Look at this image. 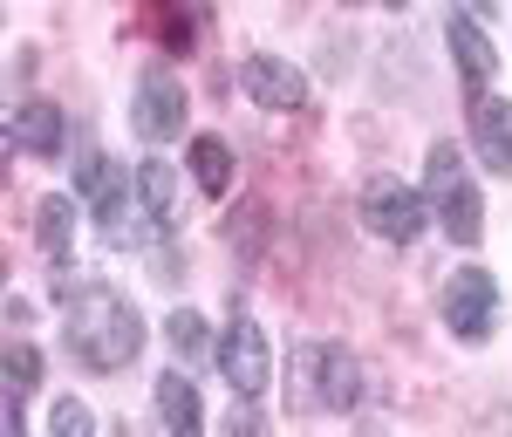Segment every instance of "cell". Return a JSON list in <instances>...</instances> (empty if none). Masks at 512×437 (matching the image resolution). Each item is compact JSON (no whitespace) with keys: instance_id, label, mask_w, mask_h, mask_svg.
I'll use <instances>...</instances> for the list:
<instances>
[{"instance_id":"1","label":"cell","mask_w":512,"mask_h":437,"mask_svg":"<svg viewBox=\"0 0 512 437\" xmlns=\"http://www.w3.org/2000/svg\"><path fill=\"white\" fill-rule=\"evenodd\" d=\"M137 349H144V315L123 301L117 287H82L69 301V356L82 369H96V376L130 369Z\"/></svg>"},{"instance_id":"2","label":"cell","mask_w":512,"mask_h":437,"mask_svg":"<svg viewBox=\"0 0 512 437\" xmlns=\"http://www.w3.org/2000/svg\"><path fill=\"white\" fill-rule=\"evenodd\" d=\"M362 397V369L349 349H328V342H301L294 349V376H287V410L308 417V410H349Z\"/></svg>"},{"instance_id":"3","label":"cell","mask_w":512,"mask_h":437,"mask_svg":"<svg viewBox=\"0 0 512 437\" xmlns=\"http://www.w3.org/2000/svg\"><path fill=\"white\" fill-rule=\"evenodd\" d=\"M424 199H431V212L444 219V233L458 239V246H472V239H478V226H485V205H478L472 178H465L458 144H431V164H424Z\"/></svg>"},{"instance_id":"4","label":"cell","mask_w":512,"mask_h":437,"mask_svg":"<svg viewBox=\"0 0 512 437\" xmlns=\"http://www.w3.org/2000/svg\"><path fill=\"white\" fill-rule=\"evenodd\" d=\"M444 328L458 335V342H485L492 328H499V280L485 274V267H458V274L444 280Z\"/></svg>"},{"instance_id":"5","label":"cell","mask_w":512,"mask_h":437,"mask_svg":"<svg viewBox=\"0 0 512 437\" xmlns=\"http://www.w3.org/2000/svg\"><path fill=\"white\" fill-rule=\"evenodd\" d=\"M362 219H369V233H376V239L410 246V239L424 233V219H437V212H431L424 192H410V185H396V178H369V192H362Z\"/></svg>"},{"instance_id":"6","label":"cell","mask_w":512,"mask_h":437,"mask_svg":"<svg viewBox=\"0 0 512 437\" xmlns=\"http://www.w3.org/2000/svg\"><path fill=\"white\" fill-rule=\"evenodd\" d=\"M219 369H226V383L239 397H260L274 383V349H267V328L253 315H233V328L219 335Z\"/></svg>"},{"instance_id":"7","label":"cell","mask_w":512,"mask_h":437,"mask_svg":"<svg viewBox=\"0 0 512 437\" xmlns=\"http://www.w3.org/2000/svg\"><path fill=\"white\" fill-rule=\"evenodd\" d=\"M239 89H246L260 110H301V103H308V76H301L294 62H280V55H246Z\"/></svg>"},{"instance_id":"8","label":"cell","mask_w":512,"mask_h":437,"mask_svg":"<svg viewBox=\"0 0 512 437\" xmlns=\"http://www.w3.org/2000/svg\"><path fill=\"white\" fill-rule=\"evenodd\" d=\"M130 123H137L144 144H171V137L185 130V89L171 76H144L137 82V117Z\"/></svg>"},{"instance_id":"9","label":"cell","mask_w":512,"mask_h":437,"mask_svg":"<svg viewBox=\"0 0 512 437\" xmlns=\"http://www.w3.org/2000/svg\"><path fill=\"white\" fill-rule=\"evenodd\" d=\"M472 144L492 178H512V103L506 96H478L472 103Z\"/></svg>"},{"instance_id":"10","label":"cell","mask_w":512,"mask_h":437,"mask_svg":"<svg viewBox=\"0 0 512 437\" xmlns=\"http://www.w3.org/2000/svg\"><path fill=\"white\" fill-rule=\"evenodd\" d=\"M444 41H451V62H458V76L472 82V89H485V82L499 76V48H492V35L478 28L472 14H458V21L444 28Z\"/></svg>"},{"instance_id":"11","label":"cell","mask_w":512,"mask_h":437,"mask_svg":"<svg viewBox=\"0 0 512 437\" xmlns=\"http://www.w3.org/2000/svg\"><path fill=\"white\" fill-rule=\"evenodd\" d=\"M76 192L96 205V219H103V226L117 233V219H123V171H117V158L89 151V158L76 164Z\"/></svg>"},{"instance_id":"12","label":"cell","mask_w":512,"mask_h":437,"mask_svg":"<svg viewBox=\"0 0 512 437\" xmlns=\"http://www.w3.org/2000/svg\"><path fill=\"white\" fill-rule=\"evenodd\" d=\"M14 151H28V158H55L62 151V110L55 103H21L14 110Z\"/></svg>"},{"instance_id":"13","label":"cell","mask_w":512,"mask_h":437,"mask_svg":"<svg viewBox=\"0 0 512 437\" xmlns=\"http://www.w3.org/2000/svg\"><path fill=\"white\" fill-rule=\"evenodd\" d=\"M185 164H192V185L205 199H226V192H233V144H226V137H192Z\"/></svg>"},{"instance_id":"14","label":"cell","mask_w":512,"mask_h":437,"mask_svg":"<svg viewBox=\"0 0 512 437\" xmlns=\"http://www.w3.org/2000/svg\"><path fill=\"white\" fill-rule=\"evenodd\" d=\"M158 410H164V424H171L178 437L205 431V403H198V390L178 376V369H164V376H158Z\"/></svg>"},{"instance_id":"15","label":"cell","mask_w":512,"mask_h":437,"mask_svg":"<svg viewBox=\"0 0 512 437\" xmlns=\"http://www.w3.org/2000/svg\"><path fill=\"white\" fill-rule=\"evenodd\" d=\"M35 239L62 260L69 253V239H76V199L69 192H41V205H35Z\"/></svg>"},{"instance_id":"16","label":"cell","mask_w":512,"mask_h":437,"mask_svg":"<svg viewBox=\"0 0 512 437\" xmlns=\"http://www.w3.org/2000/svg\"><path fill=\"white\" fill-rule=\"evenodd\" d=\"M137 199H144V212H151V226H171V212H178V178H171L164 158L137 164Z\"/></svg>"},{"instance_id":"17","label":"cell","mask_w":512,"mask_h":437,"mask_svg":"<svg viewBox=\"0 0 512 437\" xmlns=\"http://www.w3.org/2000/svg\"><path fill=\"white\" fill-rule=\"evenodd\" d=\"M164 342L178 349V362H205L212 356V335H205V315H198V308H178V315L164 321Z\"/></svg>"},{"instance_id":"18","label":"cell","mask_w":512,"mask_h":437,"mask_svg":"<svg viewBox=\"0 0 512 437\" xmlns=\"http://www.w3.org/2000/svg\"><path fill=\"white\" fill-rule=\"evenodd\" d=\"M41 383V349L35 342H7V397L21 403Z\"/></svg>"},{"instance_id":"19","label":"cell","mask_w":512,"mask_h":437,"mask_svg":"<svg viewBox=\"0 0 512 437\" xmlns=\"http://www.w3.org/2000/svg\"><path fill=\"white\" fill-rule=\"evenodd\" d=\"M48 431H55V437H96V417H89L76 397H62L55 410H48Z\"/></svg>"},{"instance_id":"20","label":"cell","mask_w":512,"mask_h":437,"mask_svg":"<svg viewBox=\"0 0 512 437\" xmlns=\"http://www.w3.org/2000/svg\"><path fill=\"white\" fill-rule=\"evenodd\" d=\"M465 7H472L478 21H492V14H499V0H465Z\"/></svg>"},{"instance_id":"21","label":"cell","mask_w":512,"mask_h":437,"mask_svg":"<svg viewBox=\"0 0 512 437\" xmlns=\"http://www.w3.org/2000/svg\"><path fill=\"white\" fill-rule=\"evenodd\" d=\"M383 7H410V0H383Z\"/></svg>"}]
</instances>
